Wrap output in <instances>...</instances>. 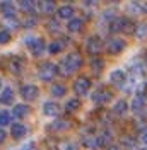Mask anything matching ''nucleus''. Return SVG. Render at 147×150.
<instances>
[{
  "label": "nucleus",
  "mask_w": 147,
  "mask_h": 150,
  "mask_svg": "<svg viewBox=\"0 0 147 150\" xmlns=\"http://www.w3.org/2000/svg\"><path fill=\"white\" fill-rule=\"evenodd\" d=\"M135 29H137V26L132 21H128L127 17H115L110 22L111 33H127V34H132V33H135Z\"/></svg>",
  "instance_id": "f257e3e1"
},
{
  "label": "nucleus",
  "mask_w": 147,
  "mask_h": 150,
  "mask_svg": "<svg viewBox=\"0 0 147 150\" xmlns=\"http://www.w3.org/2000/svg\"><path fill=\"white\" fill-rule=\"evenodd\" d=\"M58 74V68H56L55 63H51V62H45L43 65L39 67V79L41 80H45V82H50V80H53Z\"/></svg>",
  "instance_id": "f03ea898"
},
{
  "label": "nucleus",
  "mask_w": 147,
  "mask_h": 150,
  "mask_svg": "<svg viewBox=\"0 0 147 150\" xmlns=\"http://www.w3.org/2000/svg\"><path fill=\"white\" fill-rule=\"evenodd\" d=\"M26 45L29 46V50L33 51L34 56H41L45 51V41L41 38H26Z\"/></svg>",
  "instance_id": "7ed1b4c3"
},
{
  "label": "nucleus",
  "mask_w": 147,
  "mask_h": 150,
  "mask_svg": "<svg viewBox=\"0 0 147 150\" xmlns=\"http://www.w3.org/2000/svg\"><path fill=\"white\" fill-rule=\"evenodd\" d=\"M86 48H87V51H89L91 55H99L103 50H104V43H103L101 38L92 36V38H89V39H87Z\"/></svg>",
  "instance_id": "20e7f679"
},
{
  "label": "nucleus",
  "mask_w": 147,
  "mask_h": 150,
  "mask_svg": "<svg viewBox=\"0 0 147 150\" xmlns=\"http://www.w3.org/2000/svg\"><path fill=\"white\" fill-rule=\"evenodd\" d=\"M65 63L69 65V68H70L72 72H75V70H79V68L84 65V58H82V55H81V53L74 51V53H70V55H67V58H65Z\"/></svg>",
  "instance_id": "39448f33"
},
{
  "label": "nucleus",
  "mask_w": 147,
  "mask_h": 150,
  "mask_svg": "<svg viewBox=\"0 0 147 150\" xmlns=\"http://www.w3.org/2000/svg\"><path fill=\"white\" fill-rule=\"evenodd\" d=\"M21 96H22L24 101H34L38 96H39V89L33 84L22 85V87H21Z\"/></svg>",
  "instance_id": "423d86ee"
},
{
  "label": "nucleus",
  "mask_w": 147,
  "mask_h": 150,
  "mask_svg": "<svg viewBox=\"0 0 147 150\" xmlns=\"http://www.w3.org/2000/svg\"><path fill=\"white\" fill-rule=\"evenodd\" d=\"M111 99H113V94L106 89H98V91L92 92V101L96 104H106L110 103Z\"/></svg>",
  "instance_id": "0eeeda50"
},
{
  "label": "nucleus",
  "mask_w": 147,
  "mask_h": 150,
  "mask_svg": "<svg viewBox=\"0 0 147 150\" xmlns=\"http://www.w3.org/2000/svg\"><path fill=\"white\" fill-rule=\"evenodd\" d=\"M125 48H127L125 39L115 38V39H111L110 43H108V53H110V55H118V53H121Z\"/></svg>",
  "instance_id": "6e6552de"
},
{
  "label": "nucleus",
  "mask_w": 147,
  "mask_h": 150,
  "mask_svg": "<svg viewBox=\"0 0 147 150\" xmlns=\"http://www.w3.org/2000/svg\"><path fill=\"white\" fill-rule=\"evenodd\" d=\"M89 89H91V82L87 80V79H77L75 82H74V91L79 94V96H86V94L89 92Z\"/></svg>",
  "instance_id": "1a4fd4ad"
},
{
  "label": "nucleus",
  "mask_w": 147,
  "mask_h": 150,
  "mask_svg": "<svg viewBox=\"0 0 147 150\" xmlns=\"http://www.w3.org/2000/svg\"><path fill=\"white\" fill-rule=\"evenodd\" d=\"M110 82L115 87H121V85H125V82H127V75H125L123 70H113L110 75Z\"/></svg>",
  "instance_id": "9d476101"
},
{
  "label": "nucleus",
  "mask_w": 147,
  "mask_h": 150,
  "mask_svg": "<svg viewBox=\"0 0 147 150\" xmlns=\"http://www.w3.org/2000/svg\"><path fill=\"white\" fill-rule=\"evenodd\" d=\"M10 135L16 138V140H21L28 135V126L26 125H21V123H16L10 126Z\"/></svg>",
  "instance_id": "9b49d317"
},
{
  "label": "nucleus",
  "mask_w": 147,
  "mask_h": 150,
  "mask_svg": "<svg viewBox=\"0 0 147 150\" xmlns=\"http://www.w3.org/2000/svg\"><path fill=\"white\" fill-rule=\"evenodd\" d=\"M31 114V108H29L28 104H16L14 106V109H12V116L14 118H26Z\"/></svg>",
  "instance_id": "f8f14e48"
},
{
  "label": "nucleus",
  "mask_w": 147,
  "mask_h": 150,
  "mask_svg": "<svg viewBox=\"0 0 147 150\" xmlns=\"http://www.w3.org/2000/svg\"><path fill=\"white\" fill-rule=\"evenodd\" d=\"M43 112H45L46 116H50V118H56V116L60 114V106L56 103L48 101V103H45V106H43Z\"/></svg>",
  "instance_id": "ddd939ff"
},
{
  "label": "nucleus",
  "mask_w": 147,
  "mask_h": 150,
  "mask_svg": "<svg viewBox=\"0 0 147 150\" xmlns=\"http://www.w3.org/2000/svg\"><path fill=\"white\" fill-rule=\"evenodd\" d=\"M146 109V97L142 94H137L132 101V111L133 112H142Z\"/></svg>",
  "instance_id": "4468645a"
},
{
  "label": "nucleus",
  "mask_w": 147,
  "mask_h": 150,
  "mask_svg": "<svg viewBox=\"0 0 147 150\" xmlns=\"http://www.w3.org/2000/svg\"><path fill=\"white\" fill-rule=\"evenodd\" d=\"M14 99H16V92H14V89H10V87H5V89L2 91V94H0V103L2 104H12Z\"/></svg>",
  "instance_id": "2eb2a0df"
},
{
  "label": "nucleus",
  "mask_w": 147,
  "mask_h": 150,
  "mask_svg": "<svg viewBox=\"0 0 147 150\" xmlns=\"http://www.w3.org/2000/svg\"><path fill=\"white\" fill-rule=\"evenodd\" d=\"M69 128H70V121H67L64 118H56L55 121L50 125V130H53V131H65Z\"/></svg>",
  "instance_id": "dca6fc26"
},
{
  "label": "nucleus",
  "mask_w": 147,
  "mask_h": 150,
  "mask_svg": "<svg viewBox=\"0 0 147 150\" xmlns=\"http://www.w3.org/2000/svg\"><path fill=\"white\" fill-rule=\"evenodd\" d=\"M9 68L14 74H19V72L24 68V58H21V56H12L10 62H9Z\"/></svg>",
  "instance_id": "f3484780"
},
{
  "label": "nucleus",
  "mask_w": 147,
  "mask_h": 150,
  "mask_svg": "<svg viewBox=\"0 0 147 150\" xmlns=\"http://www.w3.org/2000/svg\"><path fill=\"white\" fill-rule=\"evenodd\" d=\"M67 28L70 33H81L84 29V21L81 17H75V19H70V22L67 24Z\"/></svg>",
  "instance_id": "a211bd4d"
},
{
  "label": "nucleus",
  "mask_w": 147,
  "mask_h": 150,
  "mask_svg": "<svg viewBox=\"0 0 147 150\" xmlns=\"http://www.w3.org/2000/svg\"><path fill=\"white\" fill-rule=\"evenodd\" d=\"M38 7H39V10H41L43 14H51V12H55V9H56L55 2H51V0H43V2H39Z\"/></svg>",
  "instance_id": "6ab92c4d"
},
{
  "label": "nucleus",
  "mask_w": 147,
  "mask_h": 150,
  "mask_svg": "<svg viewBox=\"0 0 147 150\" xmlns=\"http://www.w3.org/2000/svg\"><path fill=\"white\" fill-rule=\"evenodd\" d=\"M56 12H58V17H60V19H72L74 7H72V5H64V7L56 9Z\"/></svg>",
  "instance_id": "aec40b11"
},
{
  "label": "nucleus",
  "mask_w": 147,
  "mask_h": 150,
  "mask_svg": "<svg viewBox=\"0 0 147 150\" xmlns=\"http://www.w3.org/2000/svg\"><path fill=\"white\" fill-rule=\"evenodd\" d=\"M0 9H2V12H4L5 17H7V16H14L16 5H14V2H0Z\"/></svg>",
  "instance_id": "412c9836"
},
{
  "label": "nucleus",
  "mask_w": 147,
  "mask_h": 150,
  "mask_svg": "<svg viewBox=\"0 0 147 150\" xmlns=\"http://www.w3.org/2000/svg\"><path fill=\"white\" fill-rule=\"evenodd\" d=\"M111 140H113V137H111V133L108 131H104L101 137H98V142H99V147H106V145H111Z\"/></svg>",
  "instance_id": "4be33fe9"
},
{
  "label": "nucleus",
  "mask_w": 147,
  "mask_h": 150,
  "mask_svg": "<svg viewBox=\"0 0 147 150\" xmlns=\"http://www.w3.org/2000/svg\"><path fill=\"white\" fill-rule=\"evenodd\" d=\"M4 24H5L7 28H10V29H17L19 26H21L16 16H7V17H5V21H4Z\"/></svg>",
  "instance_id": "5701e85b"
},
{
  "label": "nucleus",
  "mask_w": 147,
  "mask_h": 150,
  "mask_svg": "<svg viewBox=\"0 0 147 150\" xmlns=\"http://www.w3.org/2000/svg\"><path fill=\"white\" fill-rule=\"evenodd\" d=\"M65 92H67V87H65V85H62V84H56V85H53V87H51V94H53L55 97H64Z\"/></svg>",
  "instance_id": "b1692460"
},
{
  "label": "nucleus",
  "mask_w": 147,
  "mask_h": 150,
  "mask_svg": "<svg viewBox=\"0 0 147 150\" xmlns=\"http://www.w3.org/2000/svg\"><path fill=\"white\" fill-rule=\"evenodd\" d=\"M113 111L116 112V114H125V111H127V103L123 99L116 101V104L113 106Z\"/></svg>",
  "instance_id": "393cba45"
},
{
  "label": "nucleus",
  "mask_w": 147,
  "mask_h": 150,
  "mask_svg": "<svg viewBox=\"0 0 147 150\" xmlns=\"http://www.w3.org/2000/svg\"><path fill=\"white\" fill-rule=\"evenodd\" d=\"M62 48H64L62 41H53V43L48 46V51H50L51 55H56V53H60V51H62Z\"/></svg>",
  "instance_id": "a878e982"
},
{
  "label": "nucleus",
  "mask_w": 147,
  "mask_h": 150,
  "mask_svg": "<svg viewBox=\"0 0 147 150\" xmlns=\"http://www.w3.org/2000/svg\"><path fill=\"white\" fill-rule=\"evenodd\" d=\"M103 60L101 58H94V60H92L91 62V68H92V72H94V74H99V72H101L103 70Z\"/></svg>",
  "instance_id": "bb28decb"
},
{
  "label": "nucleus",
  "mask_w": 147,
  "mask_h": 150,
  "mask_svg": "<svg viewBox=\"0 0 147 150\" xmlns=\"http://www.w3.org/2000/svg\"><path fill=\"white\" fill-rule=\"evenodd\" d=\"M79 108H81V101L79 99H70L69 103L65 104V109L67 111H77Z\"/></svg>",
  "instance_id": "cd10ccee"
},
{
  "label": "nucleus",
  "mask_w": 147,
  "mask_h": 150,
  "mask_svg": "<svg viewBox=\"0 0 147 150\" xmlns=\"http://www.w3.org/2000/svg\"><path fill=\"white\" fill-rule=\"evenodd\" d=\"M56 68H58V74H60V75H64V77H67V75H70V74H72V70H70V68H69V65L65 63V60H64V62H60Z\"/></svg>",
  "instance_id": "c85d7f7f"
},
{
  "label": "nucleus",
  "mask_w": 147,
  "mask_h": 150,
  "mask_svg": "<svg viewBox=\"0 0 147 150\" xmlns=\"http://www.w3.org/2000/svg\"><path fill=\"white\" fill-rule=\"evenodd\" d=\"M121 145L125 147L127 150H135L137 149V145H135V142L132 140V138H128V137H125V138H121ZM120 145V147H121Z\"/></svg>",
  "instance_id": "c756f323"
},
{
  "label": "nucleus",
  "mask_w": 147,
  "mask_h": 150,
  "mask_svg": "<svg viewBox=\"0 0 147 150\" xmlns=\"http://www.w3.org/2000/svg\"><path fill=\"white\" fill-rule=\"evenodd\" d=\"M84 145H86L87 149H98V147H99V142H98L96 137H89V138L84 140Z\"/></svg>",
  "instance_id": "7c9ffc66"
},
{
  "label": "nucleus",
  "mask_w": 147,
  "mask_h": 150,
  "mask_svg": "<svg viewBox=\"0 0 147 150\" xmlns=\"http://www.w3.org/2000/svg\"><path fill=\"white\" fill-rule=\"evenodd\" d=\"M60 150H79V145L75 143V142H62V145H60Z\"/></svg>",
  "instance_id": "2f4dec72"
},
{
  "label": "nucleus",
  "mask_w": 147,
  "mask_h": 150,
  "mask_svg": "<svg viewBox=\"0 0 147 150\" xmlns=\"http://www.w3.org/2000/svg\"><path fill=\"white\" fill-rule=\"evenodd\" d=\"M140 7H142V5H140L138 2H130V4H128V12H130V14H133V16H137V14L142 12Z\"/></svg>",
  "instance_id": "473e14b6"
},
{
  "label": "nucleus",
  "mask_w": 147,
  "mask_h": 150,
  "mask_svg": "<svg viewBox=\"0 0 147 150\" xmlns=\"http://www.w3.org/2000/svg\"><path fill=\"white\" fill-rule=\"evenodd\" d=\"M10 125V112L0 111V126H7Z\"/></svg>",
  "instance_id": "72a5a7b5"
},
{
  "label": "nucleus",
  "mask_w": 147,
  "mask_h": 150,
  "mask_svg": "<svg viewBox=\"0 0 147 150\" xmlns=\"http://www.w3.org/2000/svg\"><path fill=\"white\" fill-rule=\"evenodd\" d=\"M10 39H12V36H10V31H7V29L0 31V45H7Z\"/></svg>",
  "instance_id": "f704fd0d"
},
{
  "label": "nucleus",
  "mask_w": 147,
  "mask_h": 150,
  "mask_svg": "<svg viewBox=\"0 0 147 150\" xmlns=\"http://www.w3.org/2000/svg\"><path fill=\"white\" fill-rule=\"evenodd\" d=\"M135 34H137L138 38H146L147 36V24L144 22V24H138L137 29H135Z\"/></svg>",
  "instance_id": "c9c22d12"
},
{
  "label": "nucleus",
  "mask_w": 147,
  "mask_h": 150,
  "mask_svg": "<svg viewBox=\"0 0 147 150\" xmlns=\"http://www.w3.org/2000/svg\"><path fill=\"white\" fill-rule=\"evenodd\" d=\"M21 7H22V10H26V12H33L34 10V7H38V4H34V2H21Z\"/></svg>",
  "instance_id": "e433bc0d"
},
{
  "label": "nucleus",
  "mask_w": 147,
  "mask_h": 150,
  "mask_svg": "<svg viewBox=\"0 0 147 150\" xmlns=\"http://www.w3.org/2000/svg\"><path fill=\"white\" fill-rule=\"evenodd\" d=\"M36 22H38V19L31 16V17H28L22 24H24V28H34V26H36Z\"/></svg>",
  "instance_id": "4c0bfd02"
},
{
  "label": "nucleus",
  "mask_w": 147,
  "mask_h": 150,
  "mask_svg": "<svg viewBox=\"0 0 147 150\" xmlns=\"http://www.w3.org/2000/svg\"><path fill=\"white\" fill-rule=\"evenodd\" d=\"M138 140H140L142 145H147V130H144L142 133H140V138H138Z\"/></svg>",
  "instance_id": "58836bf2"
},
{
  "label": "nucleus",
  "mask_w": 147,
  "mask_h": 150,
  "mask_svg": "<svg viewBox=\"0 0 147 150\" xmlns=\"http://www.w3.org/2000/svg\"><path fill=\"white\" fill-rule=\"evenodd\" d=\"M19 150H34V143H33V142H29V143H26L24 147H21Z\"/></svg>",
  "instance_id": "ea45409f"
},
{
  "label": "nucleus",
  "mask_w": 147,
  "mask_h": 150,
  "mask_svg": "<svg viewBox=\"0 0 147 150\" xmlns=\"http://www.w3.org/2000/svg\"><path fill=\"white\" fill-rule=\"evenodd\" d=\"M5 137H7V135H5V131L0 130V143H4V142H5Z\"/></svg>",
  "instance_id": "a19ab883"
},
{
  "label": "nucleus",
  "mask_w": 147,
  "mask_h": 150,
  "mask_svg": "<svg viewBox=\"0 0 147 150\" xmlns=\"http://www.w3.org/2000/svg\"><path fill=\"white\" fill-rule=\"evenodd\" d=\"M106 150H123V149H121V147H118V145H110Z\"/></svg>",
  "instance_id": "79ce46f5"
},
{
  "label": "nucleus",
  "mask_w": 147,
  "mask_h": 150,
  "mask_svg": "<svg viewBox=\"0 0 147 150\" xmlns=\"http://www.w3.org/2000/svg\"><path fill=\"white\" fill-rule=\"evenodd\" d=\"M144 92H146V96H147V82H146V85H144Z\"/></svg>",
  "instance_id": "37998d69"
},
{
  "label": "nucleus",
  "mask_w": 147,
  "mask_h": 150,
  "mask_svg": "<svg viewBox=\"0 0 147 150\" xmlns=\"http://www.w3.org/2000/svg\"><path fill=\"white\" fill-rule=\"evenodd\" d=\"M0 87H2V80H0Z\"/></svg>",
  "instance_id": "c03bdc74"
},
{
  "label": "nucleus",
  "mask_w": 147,
  "mask_h": 150,
  "mask_svg": "<svg viewBox=\"0 0 147 150\" xmlns=\"http://www.w3.org/2000/svg\"><path fill=\"white\" fill-rule=\"evenodd\" d=\"M146 58H147V53H146Z\"/></svg>",
  "instance_id": "a18cd8bd"
}]
</instances>
